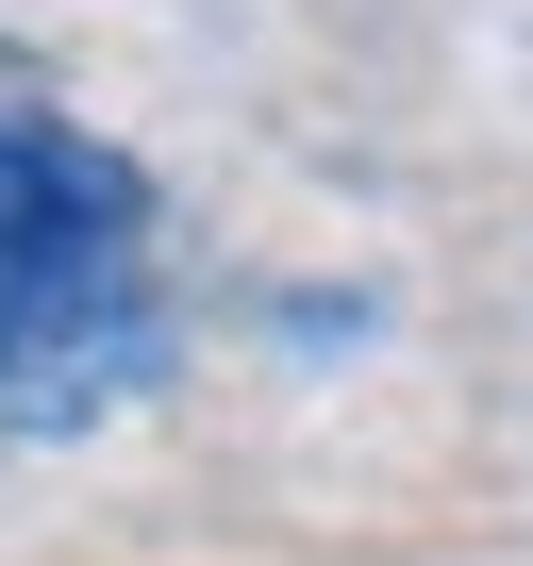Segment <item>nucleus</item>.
<instances>
[{
    "label": "nucleus",
    "mask_w": 533,
    "mask_h": 566,
    "mask_svg": "<svg viewBox=\"0 0 533 566\" xmlns=\"http://www.w3.org/2000/svg\"><path fill=\"white\" fill-rule=\"evenodd\" d=\"M167 367V233L150 184L0 101V433H101L117 400H150Z\"/></svg>",
    "instance_id": "nucleus-1"
}]
</instances>
